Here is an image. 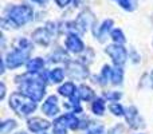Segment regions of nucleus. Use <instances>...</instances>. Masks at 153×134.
Returning a JSON list of instances; mask_svg holds the SVG:
<instances>
[{"mask_svg":"<svg viewBox=\"0 0 153 134\" xmlns=\"http://www.w3.org/2000/svg\"><path fill=\"white\" fill-rule=\"evenodd\" d=\"M151 83H152V87H153V73L151 74Z\"/></svg>","mask_w":153,"mask_h":134,"instance_id":"obj_33","label":"nucleus"},{"mask_svg":"<svg viewBox=\"0 0 153 134\" xmlns=\"http://www.w3.org/2000/svg\"><path fill=\"white\" fill-rule=\"evenodd\" d=\"M93 23H94V16H93V13L89 10H86L79 13L74 24L79 32H86Z\"/></svg>","mask_w":153,"mask_h":134,"instance_id":"obj_6","label":"nucleus"},{"mask_svg":"<svg viewBox=\"0 0 153 134\" xmlns=\"http://www.w3.org/2000/svg\"><path fill=\"white\" fill-rule=\"evenodd\" d=\"M70 1H71V0H55V3L59 5V7H66Z\"/></svg>","mask_w":153,"mask_h":134,"instance_id":"obj_29","label":"nucleus"},{"mask_svg":"<svg viewBox=\"0 0 153 134\" xmlns=\"http://www.w3.org/2000/svg\"><path fill=\"white\" fill-rule=\"evenodd\" d=\"M32 1H36V3H40V4H45L47 0H32Z\"/></svg>","mask_w":153,"mask_h":134,"instance_id":"obj_32","label":"nucleus"},{"mask_svg":"<svg viewBox=\"0 0 153 134\" xmlns=\"http://www.w3.org/2000/svg\"><path fill=\"white\" fill-rule=\"evenodd\" d=\"M43 66H45V62H43V59L35 58V59H31V61L27 63V70H28V73L36 74V73H39V71L42 70Z\"/></svg>","mask_w":153,"mask_h":134,"instance_id":"obj_15","label":"nucleus"},{"mask_svg":"<svg viewBox=\"0 0 153 134\" xmlns=\"http://www.w3.org/2000/svg\"><path fill=\"white\" fill-rule=\"evenodd\" d=\"M22 84L20 89L26 95L30 98L39 102L42 101L43 95H45V82L39 76H22Z\"/></svg>","mask_w":153,"mask_h":134,"instance_id":"obj_1","label":"nucleus"},{"mask_svg":"<svg viewBox=\"0 0 153 134\" xmlns=\"http://www.w3.org/2000/svg\"><path fill=\"white\" fill-rule=\"evenodd\" d=\"M76 93H78V97L83 101H90L94 97V91H93L90 87L85 86V84H81V86L78 87V91Z\"/></svg>","mask_w":153,"mask_h":134,"instance_id":"obj_16","label":"nucleus"},{"mask_svg":"<svg viewBox=\"0 0 153 134\" xmlns=\"http://www.w3.org/2000/svg\"><path fill=\"white\" fill-rule=\"evenodd\" d=\"M118 4L126 11H134L137 8V0H118Z\"/></svg>","mask_w":153,"mask_h":134,"instance_id":"obj_21","label":"nucleus"},{"mask_svg":"<svg viewBox=\"0 0 153 134\" xmlns=\"http://www.w3.org/2000/svg\"><path fill=\"white\" fill-rule=\"evenodd\" d=\"M111 26H113V20H105L102 23V26L98 28V31H94V35L101 40V42H105V36L108 35V32L110 31Z\"/></svg>","mask_w":153,"mask_h":134,"instance_id":"obj_14","label":"nucleus"},{"mask_svg":"<svg viewBox=\"0 0 153 134\" xmlns=\"http://www.w3.org/2000/svg\"><path fill=\"white\" fill-rule=\"evenodd\" d=\"M30 53H31V43L26 39H19V46L7 55L5 63L10 68L19 67L26 62V59H28Z\"/></svg>","mask_w":153,"mask_h":134,"instance_id":"obj_2","label":"nucleus"},{"mask_svg":"<svg viewBox=\"0 0 153 134\" xmlns=\"http://www.w3.org/2000/svg\"><path fill=\"white\" fill-rule=\"evenodd\" d=\"M103 133V126L102 125H94L89 129L87 134H102Z\"/></svg>","mask_w":153,"mask_h":134,"instance_id":"obj_26","label":"nucleus"},{"mask_svg":"<svg viewBox=\"0 0 153 134\" xmlns=\"http://www.w3.org/2000/svg\"><path fill=\"white\" fill-rule=\"evenodd\" d=\"M125 117H126V121L129 122V125L132 127H134V129H137V127H143L144 124H143V119L140 118V115H138L137 113V109L134 107V106H130V107L126 109V111H125Z\"/></svg>","mask_w":153,"mask_h":134,"instance_id":"obj_8","label":"nucleus"},{"mask_svg":"<svg viewBox=\"0 0 153 134\" xmlns=\"http://www.w3.org/2000/svg\"><path fill=\"white\" fill-rule=\"evenodd\" d=\"M16 127V122L15 121H5L1 124V134H7L10 133L12 129H15Z\"/></svg>","mask_w":153,"mask_h":134,"instance_id":"obj_24","label":"nucleus"},{"mask_svg":"<svg viewBox=\"0 0 153 134\" xmlns=\"http://www.w3.org/2000/svg\"><path fill=\"white\" fill-rule=\"evenodd\" d=\"M74 93H75V86H74V83H71V82H67V83H65L63 86L59 87V94L63 95V97L71 98L73 95H74Z\"/></svg>","mask_w":153,"mask_h":134,"instance_id":"obj_17","label":"nucleus"},{"mask_svg":"<svg viewBox=\"0 0 153 134\" xmlns=\"http://www.w3.org/2000/svg\"><path fill=\"white\" fill-rule=\"evenodd\" d=\"M63 76H65V73H63V70H61V68H55V70H53L50 73L51 82H54V83L62 82L63 81Z\"/></svg>","mask_w":153,"mask_h":134,"instance_id":"obj_20","label":"nucleus"},{"mask_svg":"<svg viewBox=\"0 0 153 134\" xmlns=\"http://www.w3.org/2000/svg\"><path fill=\"white\" fill-rule=\"evenodd\" d=\"M32 15H34V11L30 5H13L8 10V18L11 20H13L18 26H22V24L28 23L32 19Z\"/></svg>","mask_w":153,"mask_h":134,"instance_id":"obj_4","label":"nucleus"},{"mask_svg":"<svg viewBox=\"0 0 153 134\" xmlns=\"http://www.w3.org/2000/svg\"><path fill=\"white\" fill-rule=\"evenodd\" d=\"M111 74H113V70L110 68V66H103V70H102V74H101V83L102 84H106L109 81H111Z\"/></svg>","mask_w":153,"mask_h":134,"instance_id":"obj_19","label":"nucleus"},{"mask_svg":"<svg viewBox=\"0 0 153 134\" xmlns=\"http://www.w3.org/2000/svg\"><path fill=\"white\" fill-rule=\"evenodd\" d=\"M67 127L69 126V121H67L66 115H62L55 119L54 122V134H66Z\"/></svg>","mask_w":153,"mask_h":134,"instance_id":"obj_13","label":"nucleus"},{"mask_svg":"<svg viewBox=\"0 0 153 134\" xmlns=\"http://www.w3.org/2000/svg\"><path fill=\"white\" fill-rule=\"evenodd\" d=\"M10 105L19 115H28L36 109V102L28 95L20 94V93H13L11 95Z\"/></svg>","mask_w":153,"mask_h":134,"instance_id":"obj_3","label":"nucleus"},{"mask_svg":"<svg viewBox=\"0 0 153 134\" xmlns=\"http://www.w3.org/2000/svg\"><path fill=\"white\" fill-rule=\"evenodd\" d=\"M66 47L69 48L71 53L79 54L83 51V43H82V40L79 39L75 34H70L66 39Z\"/></svg>","mask_w":153,"mask_h":134,"instance_id":"obj_10","label":"nucleus"},{"mask_svg":"<svg viewBox=\"0 0 153 134\" xmlns=\"http://www.w3.org/2000/svg\"><path fill=\"white\" fill-rule=\"evenodd\" d=\"M93 111L97 115H102L105 111V102L102 99H95V102L93 103Z\"/></svg>","mask_w":153,"mask_h":134,"instance_id":"obj_22","label":"nucleus"},{"mask_svg":"<svg viewBox=\"0 0 153 134\" xmlns=\"http://www.w3.org/2000/svg\"><path fill=\"white\" fill-rule=\"evenodd\" d=\"M19 134H26V133H19Z\"/></svg>","mask_w":153,"mask_h":134,"instance_id":"obj_34","label":"nucleus"},{"mask_svg":"<svg viewBox=\"0 0 153 134\" xmlns=\"http://www.w3.org/2000/svg\"><path fill=\"white\" fill-rule=\"evenodd\" d=\"M106 54L113 59V62L116 63L117 67L122 66V64L126 62L128 58V53L121 44H110L106 47Z\"/></svg>","mask_w":153,"mask_h":134,"instance_id":"obj_5","label":"nucleus"},{"mask_svg":"<svg viewBox=\"0 0 153 134\" xmlns=\"http://www.w3.org/2000/svg\"><path fill=\"white\" fill-rule=\"evenodd\" d=\"M51 36H53V35L46 28H38L36 31L32 34V39L42 46H47L48 43L51 42Z\"/></svg>","mask_w":153,"mask_h":134,"instance_id":"obj_11","label":"nucleus"},{"mask_svg":"<svg viewBox=\"0 0 153 134\" xmlns=\"http://www.w3.org/2000/svg\"><path fill=\"white\" fill-rule=\"evenodd\" d=\"M42 110H43V113L47 114L48 117L56 115L59 109H58V99H56L55 95H51V97L47 98V101H46L42 106Z\"/></svg>","mask_w":153,"mask_h":134,"instance_id":"obj_9","label":"nucleus"},{"mask_svg":"<svg viewBox=\"0 0 153 134\" xmlns=\"http://www.w3.org/2000/svg\"><path fill=\"white\" fill-rule=\"evenodd\" d=\"M110 35H111V39L116 42V44H124V43L126 42V39H125V36H124V34H122V31H121V30H118V28L113 30Z\"/></svg>","mask_w":153,"mask_h":134,"instance_id":"obj_18","label":"nucleus"},{"mask_svg":"<svg viewBox=\"0 0 153 134\" xmlns=\"http://www.w3.org/2000/svg\"><path fill=\"white\" fill-rule=\"evenodd\" d=\"M103 95H105V98H108V99H110V101H117L121 98L120 93H105Z\"/></svg>","mask_w":153,"mask_h":134,"instance_id":"obj_27","label":"nucleus"},{"mask_svg":"<svg viewBox=\"0 0 153 134\" xmlns=\"http://www.w3.org/2000/svg\"><path fill=\"white\" fill-rule=\"evenodd\" d=\"M122 82V70L120 67H116L111 74V83L113 84H121Z\"/></svg>","mask_w":153,"mask_h":134,"instance_id":"obj_23","label":"nucleus"},{"mask_svg":"<svg viewBox=\"0 0 153 134\" xmlns=\"http://www.w3.org/2000/svg\"><path fill=\"white\" fill-rule=\"evenodd\" d=\"M5 95V86L4 83H0V99H3Z\"/></svg>","mask_w":153,"mask_h":134,"instance_id":"obj_30","label":"nucleus"},{"mask_svg":"<svg viewBox=\"0 0 153 134\" xmlns=\"http://www.w3.org/2000/svg\"><path fill=\"white\" fill-rule=\"evenodd\" d=\"M46 30H47L48 32H50L51 35H54L55 34V31H56V24L54 23V21H48L47 24H46V27H45Z\"/></svg>","mask_w":153,"mask_h":134,"instance_id":"obj_28","label":"nucleus"},{"mask_svg":"<svg viewBox=\"0 0 153 134\" xmlns=\"http://www.w3.org/2000/svg\"><path fill=\"white\" fill-rule=\"evenodd\" d=\"M121 129H122L121 126H116V127H114V129H111V130H110V132H109L108 134H120V132H121Z\"/></svg>","mask_w":153,"mask_h":134,"instance_id":"obj_31","label":"nucleus"},{"mask_svg":"<svg viewBox=\"0 0 153 134\" xmlns=\"http://www.w3.org/2000/svg\"><path fill=\"white\" fill-rule=\"evenodd\" d=\"M50 127V122L46 121V119H42V118H32L28 121V129L31 132H35V133H40L43 130L48 129Z\"/></svg>","mask_w":153,"mask_h":134,"instance_id":"obj_12","label":"nucleus"},{"mask_svg":"<svg viewBox=\"0 0 153 134\" xmlns=\"http://www.w3.org/2000/svg\"><path fill=\"white\" fill-rule=\"evenodd\" d=\"M109 110H110L114 115H124V114H125L122 106L118 105V103H111V105L109 106Z\"/></svg>","mask_w":153,"mask_h":134,"instance_id":"obj_25","label":"nucleus"},{"mask_svg":"<svg viewBox=\"0 0 153 134\" xmlns=\"http://www.w3.org/2000/svg\"><path fill=\"white\" fill-rule=\"evenodd\" d=\"M67 74L73 79H85L87 76V70L79 62H67Z\"/></svg>","mask_w":153,"mask_h":134,"instance_id":"obj_7","label":"nucleus"}]
</instances>
